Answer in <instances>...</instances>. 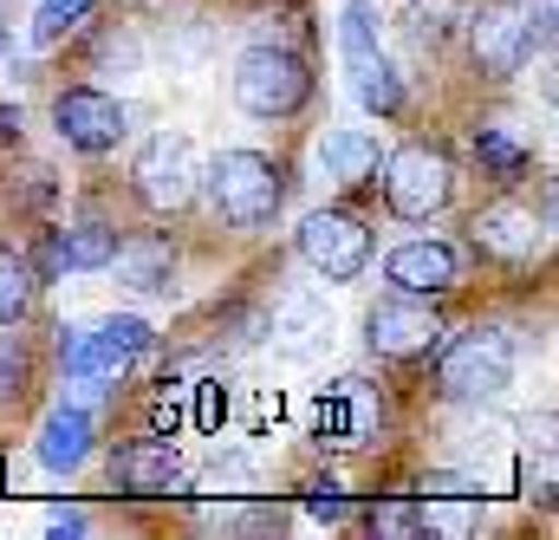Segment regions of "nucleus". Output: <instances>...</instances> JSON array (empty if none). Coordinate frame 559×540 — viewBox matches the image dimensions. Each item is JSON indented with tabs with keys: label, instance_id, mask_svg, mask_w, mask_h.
<instances>
[{
	"label": "nucleus",
	"instance_id": "obj_19",
	"mask_svg": "<svg viewBox=\"0 0 559 540\" xmlns=\"http://www.w3.org/2000/svg\"><path fill=\"white\" fill-rule=\"evenodd\" d=\"M319 169L338 183V189H358L378 176V137L371 131H325L319 137Z\"/></svg>",
	"mask_w": 559,
	"mask_h": 540
},
{
	"label": "nucleus",
	"instance_id": "obj_27",
	"mask_svg": "<svg viewBox=\"0 0 559 540\" xmlns=\"http://www.w3.org/2000/svg\"><path fill=\"white\" fill-rule=\"evenodd\" d=\"M20 398H26V352H20V339H0V410Z\"/></svg>",
	"mask_w": 559,
	"mask_h": 540
},
{
	"label": "nucleus",
	"instance_id": "obj_24",
	"mask_svg": "<svg viewBox=\"0 0 559 540\" xmlns=\"http://www.w3.org/2000/svg\"><path fill=\"white\" fill-rule=\"evenodd\" d=\"M111 248H118V228L111 222H79V228H66V268L92 273V268H111Z\"/></svg>",
	"mask_w": 559,
	"mask_h": 540
},
{
	"label": "nucleus",
	"instance_id": "obj_8",
	"mask_svg": "<svg viewBox=\"0 0 559 540\" xmlns=\"http://www.w3.org/2000/svg\"><path fill=\"white\" fill-rule=\"evenodd\" d=\"M299 261L319 280L345 286V280H358L371 268V228L358 215H345V209H319V215L299 222Z\"/></svg>",
	"mask_w": 559,
	"mask_h": 540
},
{
	"label": "nucleus",
	"instance_id": "obj_28",
	"mask_svg": "<svg viewBox=\"0 0 559 540\" xmlns=\"http://www.w3.org/2000/svg\"><path fill=\"white\" fill-rule=\"evenodd\" d=\"M371 528H378V535H423L417 502L404 495V502H384V508H371Z\"/></svg>",
	"mask_w": 559,
	"mask_h": 540
},
{
	"label": "nucleus",
	"instance_id": "obj_16",
	"mask_svg": "<svg viewBox=\"0 0 559 540\" xmlns=\"http://www.w3.org/2000/svg\"><path fill=\"white\" fill-rule=\"evenodd\" d=\"M468 235H475V248L495 255V261H527V255L540 248V222H534V209H521V202H488V209L468 222Z\"/></svg>",
	"mask_w": 559,
	"mask_h": 540
},
{
	"label": "nucleus",
	"instance_id": "obj_15",
	"mask_svg": "<svg viewBox=\"0 0 559 540\" xmlns=\"http://www.w3.org/2000/svg\"><path fill=\"white\" fill-rule=\"evenodd\" d=\"M176 443H156V436H143V443H124L118 456H111V489L118 495H131V502H163L169 489H176Z\"/></svg>",
	"mask_w": 559,
	"mask_h": 540
},
{
	"label": "nucleus",
	"instance_id": "obj_13",
	"mask_svg": "<svg viewBox=\"0 0 559 540\" xmlns=\"http://www.w3.org/2000/svg\"><path fill=\"white\" fill-rule=\"evenodd\" d=\"M384 280H391L397 293L442 300V293H455V280H462V255H455L449 242L423 235V242H404V248H391V261H384Z\"/></svg>",
	"mask_w": 559,
	"mask_h": 540
},
{
	"label": "nucleus",
	"instance_id": "obj_4",
	"mask_svg": "<svg viewBox=\"0 0 559 540\" xmlns=\"http://www.w3.org/2000/svg\"><path fill=\"white\" fill-rule=\"evenodd\" d=\"M312 98V72L286 46H248L235 59V105L248 118H293Z\"/></svg>",
	"mask_w": 559,
	"mask_h": 540
},
{
	"label": "nucleus",
	"instance_id": "obj_10",
	"mask_svg": "<svg viewBox=\"0 0 559 540\" xmlns=\"http://www.w3.org/2000/svg\"><path fill=\"white\" fill-rule=\"evenodd\" d=\"M436 339H442V326H436L429 300H417V293H391L365 313V345L378 359H423Z\"/></svg>",
	"mask_w": 559,
	"mask_h": 540
},
{
	"label": "nucleus",
	"instance_id": "obj_18",
	"mask_svg": "<svg viewBox=\"0 0 559 540\" xmlns=\"http://www.w3.org/2000/svg\"><path fill=\"white\" fill-rule=\"evenodd\" d=\"M111 268H118V286H131V293H169L176 248L163 235H131V242L111 248Z\"/></svg>",
	"mask_w": 559,
	"mask_h": 540
},
{
	"label": "nucleus",
	"instance_id": "obj_30",
	"mask_svg": "<svg viewBox=\"0 0 559 540\" xmlns=\"http://www.w3.org/2000/svg\"><path fill=\"white\" fill-rule=\"evenodd\" d=\"M248 476H254V462H248V456H228V462L215 456V462H209V476H202V489H235V482H248Z\"/></svg>",
	"mask_w": 559,
	"mask_h": 540
},
{
	"label": "nucleus",
	"instance_id": "obj_32",
	"mask_svg": "<svg viewBox=\"0 0 559 540\" xmlns=\"http://www.w3.org/2000/svg\"><path fill=\"white\" fill-rule=\"evenodd\" d=\"M7 137H20V111H0V143Z\"/></svg>",
	"mask_w": 559,
	"mask_h": 540
},
{
	"label": "nucleus",
	"instance_id": "obj_11",
	"mask_svg": "<svg viewBox=\"0 0 559 540\" xmlns=\"http://www.w3.org/2000/svg\"><path fill=\"white\" fill-rule=\"evenodd\" d=\"M411 502H417L423 535H468L475 515H481V502H488V482L468 476V469H429Z\"/></svg>",
	"mask_w": 559,
	"mask_h": 540
},
{
	"label": "nucleus",
	"instance_id": "obj_26",
	"mask_svg": "<svg viewBox=\"0 0 559 540\" xmlns=\"http://www.w3.org/2000/svg\"><path fill=\"white\" fill-rule=\"evenodd\" d=\"M85 13H92V0H39V13H33V39L52 46V39H66V26H79Z\"/></svg>",
	"mask_w": 559,
	"mask_h": 540
},
{
	"label": "nucleus",
	"instance_id": "obj_2",
	"mask_svg": "<svg viewBox=\"0 0 559 540\" xmlns=\"http://www.w3.org/2000/svg\"><path fill=\"white\" fill-rule=\"evenodd\" d=\"M514 332L508 326H468L462 339H449L436 352V385L449 404H495L514 385Z\"/></svg>",
	"mask_w": 559,
	"mask_h": 540
},
{
	"label": "nucleus",
	"instance_id": "obj_22",
	"mask_svg": "<svg viewBox=\"0 0 559 540\" xmlns=\"http://www.w3.org/2000/svg\"><path fill=\"white\" fill-rule=\"evenodd\" d=\"M39 273L33 261L20 255V248H0V326H20L26 313H33V300H39Z\"/></svg>",
	"mask_w": 559,
	"mask_h": 540
},
{
	"label": "nucleus",
	"instance_id": "obj_25",
	"mask_svg": "<svg viewBox=\"0 0 559 540\" xmlns=\"http://www.w3.org/2000/svg\"><path fill=\"white\" fill-rule=\"evenodd\" d=\"M475 156H481L501 183H514V176L534 163V156H527V143H521V137H508L501 125H481V131H475Z\"/></svg>",
	"mask_w": 559,
	"mask_h": 540
},
{
	"label": "nucleus",
	"instance_id": "obj_9",
	"mask_svg": "<svg viewBox=\"0 0 559 540\" xmlns=\"http://www.w3.org/2000/svg\"><path fill=\"white\" fill-rule=\"evenodd\" d=\"M52 125L59 137L72 143V150H85V156H105V150H118L124 143V105L111 98V92H98V85H72V92H59L52 98Z\"/></svg>",
	"mask_w": 559,
	"mask_h": 540
},
{
	"label": "nucleus",
	"instance_id": "obj_17",
	"mask_svg": "<svg viewBox=\"0 0 559 540\" xmlns=\"http://www.w3.org/2000/svg\"><path fill=\"white\" fill-rule=\"evenodd\" d=\"M92 410L85 404H59V410H46V423H39V443H33V456L52 469V476H72L85 456H92Z\"/></svg>",
	"mask_w": 559,
	"mask_h": 540
},
{
	"label": "nucleus",
	"instance_id": "obj_31",
	"mask_svg": "<svg viewBox=\"0 0 559 540\" xmlns=\"http://www.w3.org/2000/svg\"><path fill=\"white\" fill-rule=\"evenodd\" d=\"M46 528H52V535H85L92 521H85L79 508H52V515H46Z\"/></svg>",
	"mask_w": 559,
	"mask_h": 540
},
{
	"label": "nucleus",
	"instance_id": "obj_23",
	"mask_svg": "<svg viewBox=\"0 0 559 540\" xmlns=\"http://www.w3.org/2000/svg\"><path fill=\"white\" fill-rule=\"evenodd\" d=\"M378 33H384L378 0H345V7H338V52H345V59L378 52Z\"/></svg>",
	"mask_w": 559,
	"mask_h": 540
},
{
	"label": "nucleus",
	"instance_id": "obj_3",
	"mask_svg": "<svg viewBox=\"0 0 559 540\" xmlns=\"http://www.w3.org/2000/svg\"><path fill=\"white\" fill-rule=\"evenodd\" d=\"M202 183H209V202L228 228H261L286 202V176L267 150H222Z\"/></svg>",
	"mask_w": 559,
	"mask_h": 540
},
{
	"label": "nucleus",
	"instance_id": "obj_21",
	"mask_svg": "<svg viewBox=\"0 0 559 540\" xmlns=\"http://www.w3.org/2000/svg\"><path fill=\"white\" fill-rule=\"evenodd\" d=\"M462 0H404V13H397V26H404V39L417 46V52H442L449 39H455V26H462Z\"/></svg>",
	"mask_w": 559,
	"mask_h": 540
},
{
	"label": "nucleus",
	"instance_id": "obj_1",
	"mask_svg": "<svg viewBox=\"0 0 559 540\" xmlns=\"http://www.w3.org/2000/svg\"><path fill=\"white\" fill-rule=\"evenodd\" d=\"M150 326H143L138 313H111V319H92V326H66L59 332V365H66V385L92 404V398H105L124 372H131V359L150 352Z\"/></svg>",
	"mask_w": 559,
	"mask_h": 540
},
{
	"label": "nucleus",
	"instance_id": "obj_6",
	"mask_svg": "<svg viewBox=\"0 0 559 540\" xmlns=\"http://www.w3.org/2000/svg\"><path fill=\"white\" fill-rule=\"evenodd\" d=\"M131 183H138V202L156 209V215L189 209L195 189H202V150H195V137L189 131H156L138 150V163H131Z\"/></svg>",
	"mask_w": 559,
	"mask_h": 540
},
{
	"label": "nucleus",
	"instance_id": "obj_5",
	"mask_svg": "<svg viewBox=\"0 0 559 540\" xmlns=\"http://www.w3.org/2000/svg\"><path fill=\"white\" fill-rule=\"evenodd\" d=\"M384 202L404 222H429L455 202V163L442 143H404L397 156H384Z\"/></svg>",
	"mask_w": 559,
	"mask_h": 540
},
{
	"label": "nucleus",
	"instance_id": "obj_12",
	"mask_svg": "<svg viewBox=\"0 0 559 540\" xmlns=\"http://www.w3.org/2000/svg\"><path fill=\"white\" fill-rule=\"evenodd\" d=\"M267 339H274L280 359H319L325 345H332V306H325V293H312V286H286L274 300V313H267Z\"/></svg>",
	"mask_w": 559,
	"mask_h": 540
},
{
	"label": "nucleus",
	"instance_id": "obj_20",
	"mask_svg": "<svg viewBox=\"0 0 559 540\" xmlns=\"http://www.w3.org/2000/svg\"><path fill=\"white\" fill-rule=\"evenodd\" d=\"M345 66H352V92H358L365 111H378V118H397V111H404V79H397V66L384 59V46L365 52V59H345Z\"/></svg>",
	"mask_w": 559,
	"mask_h": 540
},
{
	"label": "nucleus",
	"instance_id": "obj_14",
	"mask_svg": "<svg viewBox=\"0 0 559 540\" xmlns=\"http://www.w3.org/2000/svg\"><path fill=\"white\" fill-rule=\"evenodd\" d=\"M384 404L365 378H338L325 398H319V443H338V449H358L365 436H378Z\"/></svg>",
	"mask_w": 559,
	"mask_h": 540
},
{
	"label": "nucleus",
	"instance_id": "obj_7",
	"mask_svg": "<svg viewBox=\"0 0 559 540\" xmlns=\"http://www.w3.org/2000/svg\"><path fill=\"white\" fill-rule=\"evenodd\" d=\"M462 26H468V52H475V72L481 79H495V85H508L527 59H534V13L521 7V0H481L475 13H462Z\"/></svg>",
	"mask_w": 559,
	"mask_h": 540
},
{
	"label": "nucleus",
	"instance_id": "obj_33",
	"mask_svg": "<svg viewBox=\"0 0 559 540\" xmlns=\"http://www.w3.org/2000/svg\"><path fill=\"white\" fill-rule=\"evenodd\" d=\"M7 46H13V39H7V33H0V59H7Z\"/></svg>",
	"mask_w": 559,
	"mask_h": 540
},
{
	"label": "nucleus",
	"instance_id": "obj_29",
	"mask_svg": "<svg viewBox=\"0 0 559 540\" xmlns=\"http://www.w3.org/2000/svg\"><path fill=\"white\" fill-rule=\"evenodd\" d=\"M306 508H312L319 521H345V515H352V502H345L338 482H312V489H306Z\"/></svg>",
	"mask_w": 559,
	"mask_h": 540
}]
</instances>
